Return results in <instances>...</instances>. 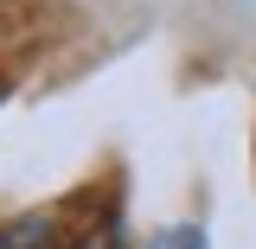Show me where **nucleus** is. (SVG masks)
Here are the masks:
<instances>
[{
  "mask_svg": "<svg viewBox=\"0 0 256 249\" xmlns=\"http://www.w3.org/2000/svg\"><path fill=\"white\" fill-rule=\"evenodd\" d=\"M141 249H198V230H160L154 243H141Z\"/></svg>",
  "mask_w": 256,
  "mask_h": 249,
  "instance_id": "nucleus-2",
  "label": "nucleus"
},
{
  "mask_svg": "<svg viewBox=\"0 0 256 249\" xmlns=\"http://www.w3.org/2000/svg\"><path fill=\"white\" fill-rule=\"evenodd\" d=\"M52 218L45 211H32V218H13V224H0V249H52Z\"/></svg>",
  "mask_w": 256,
  "mask_h": 249,
  "instance_id": "nucleus-1",
  "label": "nucleus"
}]
</instances>
